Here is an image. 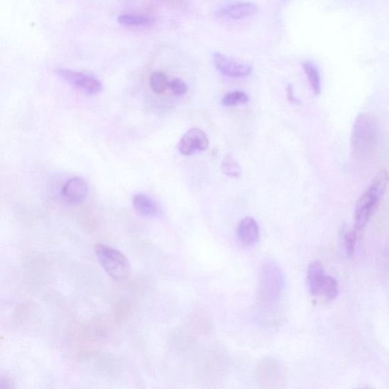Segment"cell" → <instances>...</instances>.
<instances>
[{
	"instance_id": "obj_1",
	"label": "cell",
	"mask_w": 389,
	"mask_h": 389,
	"mask_svg": "<svg viewBox=\"0 0 389 389\" xmlns=\"http://www.w3.org/2000/svg\"><path fill=\"white\" fill-rule=\"evenodd\" d=\"M389 175L387 170L378 172L371 185L356 202L354 212V232L359 234L368 224L373 214L379 205L388 187Z\"/></svg>"
},
{
	"instance_id": "obj_2",
	"label": "cell",
	"mask_w": 389,
	"mask_h": 389,
	"mask_svg": "<svg viewBox=\"0 0 389 389\" xmlns=\"http://www.w3.org/2000/svg\"><path fill=\"white\" fill-rule=\"evenodd\" d=\"M282 269L273 261L266 262L259 277L258 299L265 308L275 306L282 295L284 288Z\"/></svg>"
},
{
	"instance_id": "obj_3",
	"label": "cell",
	"mask_w": 389,
	"mask_h": 389,
	"mask_svg": "<svg viewBox=\"0 0 389 389\" xmlns=\"http://www.w3.org/2000/svg\"><path fill=\"white\" fill-rule=\"evenodd\" d=\"M94 253L108 275L118 282H124L131 275V263L121 251L109 245L97 244Z\"/></svg>"
},
{
	"instance_id": "obj_4",
	"label": "cell",
	"mask_w": 389,
	"mask_h": 389,
	"mask_svg": "<svg viewBox=\"0 0 389 389\" xmlns=\"http://www.w3.org/2000/svg\"><path fill=\"white\" fill-rule=\"evenodd\" d=\"M378 139V125L373 116L367 113L356 117L351 134V146L354 153L363 155L369 153Z\"/></svg>"
},
{
	"instance_id": "obj_5",
	"label": "cell",
	"mask_w": 389,
	"mask_h": 389,
	"mask_svg": "<svg viewBox=\"0 0 389 389\" xmlns=\"http://www.w3.org/2000/svg\"><path fill=\"white\" fill-rule=\"evenodd\" d=\"M256 376L263 388L279 389L285 383V366L279 359L268 356L258 364Z\"/></svg>"
},
{
	"instance_id": "obj_6",
	"label": "cell",
	"mask_w": 389,
	"mask_h": 389,
	"mask_svg": "<svg viewBox=\"0 0 389 389\" xmlns=\"http://www.w3.org/2000/svg\"><path fill=\"white\" fill-rule=\"evenodd\" d=\"M56 72L65 81L85 94L94 95L102 90V82L93 75L65 68H59Z\"/></svg>"
},
{
	"instance_id": "obj_7",
	"label": "cell",
	"mask_w": 389,
	"mask_h": 389,
	"mask_svg": "<svg viewBox=\"0 0 389 389\" xmlns=\"http://www.w3.org/2000/svg\"><path fill=\"white\" fill-rule=\"evenodd\" d=\"M212 60L216 69L230 78L246 77L251 74L253 70L250 64L234 60L219 52L214 53Z\"/></svg>"
},
{
	"instance_id": "obj_8",
	"label": "cell",
	"mask_w": 389,
	"mask_h": 389,
	"mask_svg": "<svg viewBox=\"0 0 389 389\" xmlns=\"http://www.w3.org/2000/svg\"><path fill=\"white\" fill-rule=\"evenodd\" d=\"M209 146V140L207 134L199 128L190 129L180 138L178 149L183 155H192L198 151L207 150Z\"/></svg>"
},
{
	"instance_id": "obj_9",
	"label": "cell",
	"mask_w": 389,
	"mask_h": 389,
	"mask_svg": "<svg viewBox=\"0 0 389 389\" xmlns=\"http://www.w3.org/2000/svg\"><path fill=\"white\" fill-rule=\"evenodd\" d=\"M89 186L82 178L75 177L69 179L62 187V194L65 199L71 204L82 203L89 194Z\"/></svg>"
},
{
	"instance_id": "obj_10",
	"label": "cell",
	"mask_w": 389,
	"mask_h": 389,
	"mask_svg": "<svg viewBox=\"0 0 389 389\" xmlns=\"http://www.w3.org/2000/svg\"><path fill=\"white\" fill-rule=\"evenodd\" d=\"M257 6L251 2H235L225 5L218 10L217 14L223 18L243 19L256 13Z\"/></svg>"
},
{
	"instance_id": "obj_11",
	"label": "cell",
	"mask_w": 389,
	"mask_h": 389,
	"mask_svg": "<svg viewBox=\"0 0 389 389\" xmlns=\"http://www.w3.org/2000/svg\"><path fill=\"white\" fill-rule=\"evenodd\" d=\"M133 204L137 214L143 218H156L161 212L158 203L145 193L134 194Z\"/></svg>"
},
{
	"instance_id": "obj_12",
	"label": "cell",
	"mask_w": 389,
	"mask_h": 389,
	"mask_svg": "<svg viewBox=\"0 0 389 389\" xmlns=\"http://www.w3.org/2000/svg\"><path fill=\"white\" fill-rule=\"evenodd\" d=\"M327 276L320 262L315 261L309 265L307 271V283L310 293L313 296L319 297L321 295Z\"/></svg>"
},
{
	"instance_id": "obj_13",
	"label": "cell",
	"mask_w": 389,
	"mask_h": 389,
	"mask_svg": "<svg viewBox=\"0 0 389 389\" xmlns=\"http://www.w3.org/2000/svg\"><path fill=\"white\" fill-rule=\"evenodd\" d=\"M237 235L243 244L255 245L259 239V229L256 220L251 217L243 219L237 229Z\"/></svg>"
},
{
	"instance_id": "obj_14",
	"label": "cell",
	"mask_w": 389,
	"mask_h": 389,
	"mask_svg": "<svg viewBox=\"0 0 389 389\" xmlns=\"http://www.w3.org/2000/svg\"><path fill=\"white\" fill-rule=\"evenodd\" d=\"M119 23L129 26H148L155 23V17L151 15L146 14H132L126 13L119 16L117 18Z\"/></svg>"
},
{
	"instance_id": "obj_15",
	"label": "cell",
	"mask_w": 389,
	"mask_h": 389,
	"mask_svg": "<svg viewBox=\"0 0 389 389\" xmlns=\"http://www.w3.org/2000/svg\"><path fill=\"white\" fill-rule=\"evenodd\" d=\"M302 69H304L312 90L316 94H319L322 91V81L320 73L315 63L311 61H306L302 63Z\"/></svg>"
},
{
	"instance_id": "obj_16",
	"label": "cell",
	"mask_w": 389,
	"mask_h": 389,
	"mask_svg": "<svg viewBox=\"0 0 389 389\" xmlns=\"http://www.w3.org/2000/svg\"><path fill=\"white\" fill-rule=\"evenodd\" d=\"M170 82L168 75L163 72L156 71L150 75V87L156 94L165 92L170 87Z\"/></svg>"
},
{
	"instance_id": "obj_17",
	"label": "cell",
	"mask_w": 389,
	"mask_h": 389,
	"mask_svg": "<svg viewBox=\"0 0 389 389\" xmlns=\"http://www.w3.org/2000/svg\"><path fill=\"white\" fill-rule=\"evenodd\" d=\"M251 97L243 91H235L226 94L222 99L224 106L232 107L240 104H246L250 102Z\"/></svg>"
},
{
	"instance_id": "obj_18",
	"label": "cell",
	"mask_w": 389,
	"mask_h": 389,
	"mask_svg": "<svg viewBox=\"0 0 389 389\" xmlns=\"http://www.w3.org/2000/svg\"><path fill=\"white\" fill-rule=\"evenodd\" d=\"M339 295V285L337 280L332 276H327L324 283L321 295L328 301L336 300Z\"/></svg>"
},
{
	"instance_id": "obj_19",
	"label": "cell",
	"mask_w": 389,
	"mask_h": 389,
	"mask_svg": "<svg viewBox=\"0 0 389 389\" xmlns=\"http://www.w3.org/2000/svg\"><path fill=\"white\" fill-rule=\"evenodd\" d=\"M221 168L224 174L229 177H236L241 174L240 166L231 155L224 158Z\"/></svg>"
},
{
	"instance_id": "obj_20",
	"label": "cell",
	"mask_w": 389,
	"mask_h": 389,
	"mask_svg": "<svg viewBox=\"0 0 389 389\" xmlns=\"http://www.w3.org/2000/svg\"><path fill=\"white\" fill-rule=\"evenodd\" d=\"M170 89L176 96L185 95L188 90L187 83L181 79H175L170 82Z\"/></svg>"
},
{
	"instance_id": "obj_21",
	"label": "cell",
	"mask_w": 389,
	"mask_h": 389,
	"mask_svg": "<svg viewBox=\"0 0 389 389\" xmlns=\"http://www.w3.org/2000/svg\"><path fill=\"white\" fill-rule=\"evenodd\" d=\"M358 234L354 231H349L344 234V241L346 247V251L348 254L352 256L354 253L356 240H358Z\"/></svg>"
},
{
	"instance_id": "obj_22",
	"label": "cell",
	"mask_w": 389,
	"mask_h": 389,
	"mask_svg": "<svg viewBox=\"0 0 389 389\" xmlns=\"http://www.w3.org/2000/svg\"><path fill=\"white\" fill-rule=\"evenodd\" d=\"M287 95L288 101L290 103H293V104L299 103V100L297 99V97L295 95L293 86H292L291 84L287 85Z\"/></svg>"
},
{
	"instance_id": "obj_23",
	"label": "cell",
	"mask_w": 389,
	"mask_h": 389,
	"mask_svg": "<svg viewBox=\"0 0 389 389\" xmlns=\"http://www.w3.org/2000/svg\"><path fill=\"white\" fill-rule=\"evenodd\" d=\"M2 389H13L12 386H11L10 383H9L8 380L6 382H4L2 380Z\"/></svg>"
}]
</instances>
